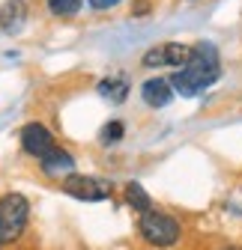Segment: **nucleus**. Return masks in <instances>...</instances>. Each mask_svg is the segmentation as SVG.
Listing matches in <instances>:
<instances>
[{
	"label": "nucleus",
	"instance_id": "f257e3e1",
	"mask_svg": "<svg viewBox=\"0 0 242 250\" xmlns=\"http://www.w3.org/2000/svg\"><path fill=\"white\" fill-rule=\"evenodd\" d=\"M218 75H221V60H218L216 45L200 42L192 48V57L186 66L170 75V86L179 96H197L206 86H213L218 81Z\"/></svg>",
	"mask_w": 242,
	"mask_h": 250
},
{
	"label": "nucleus",
	"instance_id": "f03ea898",
	"mask_svg": "<svg viewBox=\"0 0 242 250\" xmlns=\"http://www.w3.org/2000/svg\"><path fill=\"white\" fill-rule=\"evenodd\" d=\"M27 214H30V203L21 194H3L0 197V244H9L24 232Z\"/></svg>",
	"mask_w": 242,
	"mask_h": 250
},
{
	"label": "nucleus",
	"instance_id": "7ed1b4c3",
	"mask_svg": "<svg viewBox=\"0 0 242 250\" xmlns=\"http://www.w3.org/2000/svg\"><path fill=\"white\" fill-rule=\"evenodd\" d=\"M138 229H141V235L149 244H156V247H170V244L179 241V224L173 221L170 214L156 211V208H149V211L141 214Z\"/></svg>",
	"mask_w": 242,
	"mask_h": 250
},
{
	"label": "nucleus",
	"instance_id": "20e7f679",
	"mask_svg": "<svg viewBox=\"0 0 242 250\" xmlns=\"http://www.w3.org/2000/svg\"><path fill=\"white\" fill-rule=\"evenodd\" d=\"M63 191L75 200H87V203H96V200H108L111 197V182L105 179H93V176H69L63 179Z\"/></svg>",
	"mask_w": 242,
	"mask_h": 250
},
{
	"label": "nucleus",
	"instance_id": "39448f33",
	"mask_svg": "<svg viewBox=\"0 0 242 250\" xmlns=\"http://www.w3.org/2000/svg\"><path fill=\"white\" fill-rule=\"evenodd\" d=\"M192 57V48L189 45H179V42H168V45H159L153 51L144 54V66L146 69H159V66H173V69H183Z\"/></svg>",
	"mask_w": 242,
	"mask_h": 250
},
{
	"label": "nucleus",
	"instance_id": "423d86ee",
	"mask_svg": "<svg viewBox=\"0 0 242 250\" xmlns=\"http://www.w3.org/2000/svg\"><path fill=\"white\" fill-rule=\"evenodd\" d=\"M21 146H24V152L27 155H36V158L42 161L45 155H51L57 146H54V137H51V131L45 128L42 122H30V125H24L21 128Z\"/></svg>",
	"mask_w": 242,
	"mask_h": 250
},
{
	"label": "nucleus",
	"instance_id": "0eeeda50",
	"mask_svg": "<svg viewBox=\"0 0 242 250\" xmlns=\"http://www.w3.org/2000/svg\"><path fill=\"white\" fill-rule=\"evenodd\" d=\"M39 167L51 179H69V176H75V158H72L69 152H63V149H54L51 155H45V158L39 161Z\"/></svg>",
	"mask_w": 242,
	"mask_h": 250
},
{
	"label": "nucleus",
	"instance_id": "6e6552de",
	"mask_svg": "<svg viewBox=\"0 0 242 250\" xmlns=\"http://www.w3.org/2000/svg\"><path fill=\"white\" fill-rule=\"evenodd\" d=\"M141 96L149 107H168L173 102V86L170 81H162V78H149L144 86H141Z\"/></svg>",
	"mask_w": 242,
	"mask_h": 250
},
{
	"label": "nucleus",
	"instance_id": "1a4fd4ad",
	"mask_svg": "<svg viewBox=\"0 0 242 250\" xmlns=\"http://www.w3.org/2000/svg\"><path fill=\"white\" fill-rule=\"evenodd\" d=\"M27 21V6L24 0H6L3 6H0V27L6 30V33H18Z\"/></svg>",
	"mask_w": 242,
	"mask_h": 250
},
{
	"label": "nucleus",
	"instance_id": "9d476101",
	"mask_svg": "<svg viewBox=\"0 0 242 250\" xmlns=\"http://www.w3.org/2000/svg\"><path fill=\"white\" fill-rule=\"evenodd\" d=\"M99 92H102L105 99H111V102L120 104V102L129 96V83H126V81H114V78H108V81L99 83Z\"/></svg>",
	"mask_w": 242,
	"mask_h": 250
},
{
	"label": "nucleus",
	"instance_id": "9b49d317",
	"mask_svg": "<svg viewBox=\"0 0 242 250\" xmlns=\"http://www.w3.org/2000/svg\"><path fill=\"white\" fill-rule=\"evenodd\" d=\"M126 200H129V206L135 208V211H149L153 206H149V197H146V191L138 185V182H129V188H126Z\"/></svg>",
	"mask_w": 242,
	"mask_h": 250
},
{
	"label": "nucleus",
	"instance_id": "f8f14e48",
	"mask_svg": "<svg viewBox=\"0 0 242 250\" xmlns=\"http://www.w3.org/2000/svg\"><path fill=\"white\" fill-rule=\"evenodd\" d=\"M81 3H84V0H48V9L57 18H72L81 9Z\"/></svg>",
	"mask_w": 242,
	"mask_h": 250
},
{
	"label": "nucleus",
	"instance_id": "ddd939ff",
	"mask_svg": "<svg viewBox=\"0 0 242 250\" xmlns=\"http://www.w3.org/2000/svg\"><path fill=\"white\" fill-rule=\"evenodd\" d=\"M120 137H123V125H120V122H108L102 128V140L105 143H117Z\"/></svg>",
	"mask_w": 242,
	"mask_h": 250
},
{
	"label": "nucleus",
	"instance_id": "4468645a",
	"mask_svg": "<svg viewBox=\"0 0 242 250\" xmlns=\"http://www.w3.org/2000/svg\"><path fill=\"white\" fill-rule=\"evenodd\" d=\"M117 3H120V0H90V6H93V9H111Z\"/></svg>",
	"mask_w": 242,
	"mask_h": 250
},
{
	"label": "nucleus",
	"instance_id": "2eb2a0df",
	"mask_svg": "<svg viewBox=\"0 0 242 250\" xmlns=\"http://www.w3.org/2000/svg\"><path fill=\"white\" fill-rule=\"evenodd\" d=\"M149 12V3L146 0H138V6H135V15H146Z\"/></svg>",
	"mask_w": 242,
	"mask_h": 250
},
{
	"label": "nucleus",
	"instance_id": "dca6fc26",
	"mask_svg": "<svg viewBox=\"0 0 242 250\" xmlns=\"http://www.w3.org/2000/svg\"><path fill=\"white\" fill-rule=\"evenodd\" d=\"M224 250H239V247H224Z\"/></svg>",
	"mask_w": 242,
	"mask_h": 250
}]
</instances>
